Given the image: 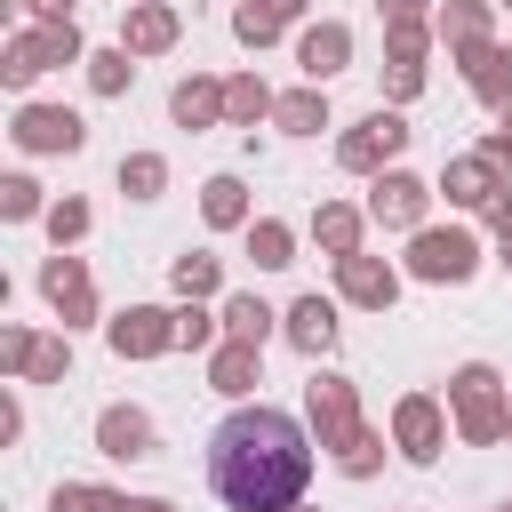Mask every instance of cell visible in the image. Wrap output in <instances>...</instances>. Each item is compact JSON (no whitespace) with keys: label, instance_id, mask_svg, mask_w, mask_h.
Instances as JSON below:
<instances>
[{"label":"cell","instance_id":"obj_22","mask_svg":"<svg viewBox=\"0 0 512 512\" xmlns=\"http://www.w3.org/2000/svg\"><path fill=\"white\" fill-rule=\"evenodd\" d=\"M272 120H280L288 136H320V128H328V96H320V88H296V96L272 104Z\"/></svg>","mask_w":512,"mask_h":512},{"label":"cell","instance_id":"obj_34","mask_svg":"<svg viewBox=\"0 0 512 512\" xmlns=\"http://www.w3.org/2000/svg\"><path fill=\"white\" fill-rule=\"evenodd\" d=\"M128 496H112V488H56L48 496V512H120Z\"/></svg>","mask_w":512,"mask_h":512},{"label":"cell","instance_id":"obj_21","mask_svg":"<svg viewBox=\"0 0 512 512\" xmlns=\"http://www.w3.org/2000/svg\"><path fill=\"white\" fill-rule=\"evenodd\" d=\"M168 112H176V128H208V120H224V88L216 80H176Z\"/></svg>","mask_w":512,"mask_h":512},{"label":"cell","instance_id":"obj_43","mask_svg":"<svg viewBox=\"0 0 512 512\" xmlns=\"http://www.w3.org/2000/svg\"><path fill=\"white\" fill-rule=\"evenodd\" d=\"M504 272H512V232H504Z\"/></svg>","mask_w":512,"mask_h":512},{"label":"cell","instance_id":"obj_6","mask_svg":"<svg viewBox=\"0 0 512 512\" xmlns=\"http://www.w3.org/2000/svg\"><path fill=\"white\" fill-rule=\"evenodd\" d=\"M400 144H408V120H400V112H384V104H376V112H368V120H360V128H352V136H344V144H336V160H344V168H360V176H368V168H384V160H392V152H400Z\"/></svg>","mask_w":512,"mask_h":512},{"label":"cell","instance_id":"obj_41","mask_svg":"<svg viewBox=\"0 0 512 512\" xmlns=\"http://www.w3.org/2000/svg\"><path fill=\"white\" fill-rule=\"evenodd\" d=\"M416 8H424V0H384V16H392V24H416Z\"/></svg>","mask_w":512,"mask_h":512},{"label":"cell","instance_id":"obj_32","mask_svg":"<svg viewBox=\"0 0 512 512\" xmlns=\"http://www.w3.org/2000/svg\"><path fill=\"white\" fill-rule=\"evenodd\" d=\"M440 32H448L456 48H480V40H488V8H480V0H456V8L440 16Z\"/></svg>","mask_w":512,"mask_h":512},{"label":"cell","instance_id":"obj_10","mask_svg":"<svg viewBox=\"0 0 512 512\" xmlns=\"http://www.w3.org/2000/svg\"><path fill=\"white\" fill-rule=\"evenodd\" d=\"M424 200H432V192H424L416 176L384 168V176H376V192H368V216H376V224H392V232H408V224H424Z\"/></svg>","mask_w":512,"mask_h":512},{"label":"cell","instance_id":"obj_33","mask_svg":"<svg viewBox=\"0 0 512 512\" xmlns=\"http://www.w3.org/2000/svg\"><path fill=\"white\" fill-rule=\"evenodd\" d=\"M0 216H8V224L48 216V208H40V184H32V176H8V184H0Z\"/></svg>","mask_w":512,"mask_h":512},{"label":"cell","instance_id":"obj_44","mask_svg":"<svg viewBox=\"0 0 512 512\" xmlns=\"http://www.w3.org/2000/svg\"><path fill=\"white\" fill-rule=\"evenodd\" d=\"M504 128H512V104H504Z\"/></svg>","mask_w":512,"mask_h":512},{"label":"cell","instance_id":"obj_18","mask_svg":"<svg viewBox=\"0 0 512 512\" xmlns=\"http://www.w3.org/2000/svg\"><path fill=\"white\" fill-rule=\"evenodd\" d=\"M440 192H448L456 208H488V200H496L504 184H496V160H488V152H472V160H448Z\"/></svg>","mask_w":512,"mask_h":512},{"label":"cell","instance_id":"obj_42","mask_svg":"<svg viewBox=\"0 0 512 512\" xmlns=\"http://www.w3.org/2000/svg\"><path fill=\"white\" fill-rule=\"evenodd\" d=\"M120 512H168V504H152V496H144V504H120Z\"/></svg>","mask_w":512,"mask_h":512},{"label":"cell","instance_id":"obj_1","mask_svg":"<svg viewBox=\"0 0 512 512\" xmlns=\"http://www.w3.org/2000/svg\"><path fill=\"white\" fill-rule=\"evenodd\" d=\"M208 480L232 512H288L312 480V448L280 408H240L208 440Z\"/></svg>","mask_w":512,"mask_h":512},{"label":"cell","instance_id":"obj_23","mask_svg":"<svg viewBox=\"0 0 512 512\" xmlns=\"http://www.w3.org/2000/svg\"><path fill=\"white\" fill-rule=\"evenodd\" d=\"M200 208H208V224L232 232V224H248V184H240V176H208V184H200Z\"/></svg>","mask_w":512,"mask_h":512},{"label":"cell","instance_id":"obj_27","mask_svg":"<svg viewBox=\"0 0 512 512\" xmlns=\"http://www.w3.org/2000/svg\"><path fill=\"white\" fill-rule=\"evenodd\" d=\"M224 336L264 344V336H272V304H264V296H224Z\"/></svg>","mask_w":512,"mask_h":512},{"label":"cell","instance_id":"obj_40","mask_svg":"<svg viewBox=\"0 0 512 512\" xmlns=\"http://www.w3.org/2000/svg\"><path fill=\"white\" fill-rule=\"evenodd\" d=\"M480 152H488V160H496V168H512V128H496V136H488V144H480Z\"/></svg>","mask_w":512,"mask_h":512},{"label":"cell","instance_id":"obj_3","mask_svg":"<svg viewBox=\"0 0 512 512\" xmlns=\"http://www.w3.org/2000/svg\"><path fill=\"white\" fill-rule=\"evenodd\" d=\"M80 56V24H32V32H16L8 40V88H32L40 72H56V64H72Z\"/></svg>","mask_w":512,"mask_h":512},{"label":"cell","instance_id":"obj_13","mask_svg":"<svg viewBox=\"0 0 512 512\" xmlns=\"http://www.w3.org/2000/svg\"><path fill=\"white\" fill-rule=\"evenodd\" d=\"M120 48H128V56H160V48H176V8H160V0H128V16H120Z\"/></svg>","mask_w":512,"mask_h":512},{"label":"cell","instance_id":"obj_25","mask_svg":"<svg viewBox=\"0 0 512 512\" xmlns=\"http://www.w3.org/2000/svg\"><path fill=\"white\" fill-rule=\"evenodd\" d=\"M296 8H304V0H248V8L232 16V32H240L248 48H264V40H272V32H280V24L296 16Z\"/></svg>","mask_w":512,"mask_h":512},{"label":"cell","instance_id":"obj_11","mask_svg":"<svg viewBox=\"0 0 512 512\" xmlns=\"http://www.w3.org/2000/svg\"><path fill=\"white\" fill-rule=\"evenodd\" d=\"M312 424H320L328 448H352V440H360V408H352V384H344V376H320V384H312Z\"/></svg>","mask_w":512,"mask_h":512},{"label":"cell","instance_id":"obj_8","mask_svg":"<svg viewBox=\"0 0 512 512\" xmlns=\"http://www.w3.org/2000/svg\"><path fill=\"white\" fill-rule=\"evenodd\" d=\"M40 296L64 312V328H80V320L96 312V296H88V264H80V256H64V248L40 264Z\"/></svg>","mask_w":512,"mask_h":512},{"label":"cell","instance_id":"obj_38","mask_svg":"<svg viewBox=\"0 0 512 512\" xmlns=\"http://www.w3.org/2000/svg\"><path fill=\"white\" fill-rule=\"evenodd\" d=\"M344 472H352V480H360V472H376V440H368V432L344 448Z\"/></svg>","mask_w":512,"mask_h":512},{"label":"cell","instance_id":"obj_36","mask_svg":"<svg viewBox=\"0 0 512 512\" xmlns=\"http://www.w3.org/2000/svg\"><path fill=\"white\" fill-rule=\"evenodd\" d=\"M176 344H192V352H200V344H216V320H208L200 304H184V312H176Z\"/></svg>","mask_w":512,"mask_h":512},{"label":"cell","instance_id":"obj_15","mask_svg":"<svg viewBox=\"0 0 512 512\" xmlns=\"http://www.w3.org/2000/svg\"><path fill=\"white\" fill-rule=\"evenodd\" d=\"M288 344H296L304 360L336 352V304H328V296H296V304H288Z\"/></svg>","mask_w":512,"mask_h":512},{"label":"cell","instance_id":"obj_12","mask_svg":"<svg viewBox=\"0 0 512 512\" xmlns=\"http://www.w3.org/2000/svg\"><path fill=\"white\" fill-rule=\"evenodd\" d=\"M392 440H400V456L432 464V456H440V440H448V432H440V408H432L424 392H408V400L392 408Z\"/></svg>","mask_w":512,"mask_h":512},{"label":"cell","instance_id":"obj_9","mask_svg":"<svg viewBox=\"0 0 512 512\" xmlns=\"http://www.w3.org/2000/svg\"><path fill=\"white\" fill-rule=\"evenodd\" d=\"M0 360H8L24 384H56V376L72 368V352H64L56 336H32V328H8V336H0Z\"/></svg>","mask_w":512,"mask_h":512},{"label":"cell","instance_id":"obj_5","mask_svg":"<svg viewBox=\"0 0 512 512\" xmlns=\"http://www.w3.org/2000/svg\"><path fill=\"white\" fill-rule=\"evenodd\" d=\"M8 136H16L24 152H80V144H88V120H80L72 104H24Z\"/></svg>","mask_w":512,"mask_h":512},{"label":"cell","instance_id":"obj_16","mask_svg":"<svg viewBox=\"0 0 512 512\" xmlns=\"http://www.w3.org/2000/svg\"><path fill=\"white\" fill-rule=\"evenodd\" d=\"M96 448L120 456V464L152 456V416H144V408H104V416H96Z\"/></svg>","mask_w":512,"mask_h":512},{"label":"cell","instance_id":"obj_26","mask_svg":"<svg viewBox=\"0 0 512 512\" xmlns=\"http://www.w3.org/2000/svg\"><path fill=\"white\" fill-rule=\"evenodd\" d=\"M272 104H280V96H272V88H264L256 72H240V80H224V120H240V128H248V120H264Z\"/></svg>","mask_w":512,"mask_h":512},{"label":"cell","instance_id":"obj_28","mask_svg":"<svg viewBox=\"0 0 512 512\" xmlns=\"http://www.w3.org/2000/svg\"><path fill=\"white\" fill-rule=\"evenodd\" d=\"M312 240H320L328 256H360V216H352V208H320V216H312Z\"/></svg>","mask_w":512,"mask_h":512},{"label":"cell","instance_id":"obj_20","mask_svg":"<svg viewBox=\"0 0 512 512\" xmlns=\"http://www.w3.org/2000/svg\"><path fill=\"white\" fill-rule=\"evenodd\" d=\"M464 72H472V96H488V104H512V56L504 48H464Z\"/></svg>","mask_w":512,"mask_h":512},{"label":"cell","instance_id":"obj_2","mask_svg":"<svg viewBox=\"0 0 512 512\" xmlns=\"http://www.w3.org/2000/svg\"><path fill=\"white\" fill-rule=\"evenodd\" d=\"M448 400H456V432H464L472 448L504 440V424H512V400L496 392V368H488V360L456 368V376H448Z\"/></svg>","mask_w":512,"mask_h":512},{"label":"cell","instance_id":"obj_37","mask_svg":"<svg viewBox=\"0 0 512 512\" xmlns=\"http://www.w3.org/2000/svg\"><path fill=\"white\" fill-rule=\"evenodd\" d=\"M384 88H392V96H416V88H424V64H400V56H392V72H384Z\"/></svg>","mask_w":512,"mask_h":512},{"label":"cell","instance_id":"obj_46","mask_svg":"<svg viewBox=\"0 0 512 512\" xmlns=\"http://www.w3.org/2000/svg\"><path fill=\"white\" fill-rule=\"evenodd\" d=\"M504 8H512V0H504Z\"/></svg>","mask_w":512,"mask_h":512},{"label":"cell","instance_id":"obj_24","mask_svg":"<svg viewBox=\"0 0 512 512\" xmlns=\"http://www.w3.org/2000/svg\"><path fill=\"white\" fill-rule=\"evenodd\" d=\"M248 256H256L264 272H280V264H296V232H288L280 216H256V224H248Z\"/></svg>","mask_w":512,"mask_h":512},{"label":"cell","instance_id":"obj_45","mask_svg":"<svg viewBox=\"0 0 512 512\" xmlns=\"http://www.w3.org/2000/svg\"><path fill=\"white\" fill-rule=\"evenodd\" d=\"M504 512H512V504H504Z\"/></svg>","mask_w":512,"mask_h":512},{"label":"cell","instance_id":"obj_19","mask_svg":"<svg viewBox=\"0 0 512 512\" xmlns=\"http://www.w3.org/2000/svg\"><path fill=\"white\" fill-rule=\"evenodd\" d=\"M256 352H264V344H240V336H224V344H216V368H208V376H216V392L248 400V392H256Z\"/></svg>","mask_w":512,"mask_h":512},{"label":"cell","instance_id":"obj_17","mask_svg":"<svg viewBox=\"0 0 512 512\" xmlns=\"http://www.w3.org/2000/svg\"><path fill=\"white\" fill-rule=\"evenodd\" d=\"M344 56H352V32H344V24H312V32L296 40V64H304L312 88H320L328 72H344Z\"/></svg>","mask_w":512,"mask_h":512},{"label":"cell","instance_id":"obj_39","mask_svg":"<svg viewBox=\"0 0 512 512\" xmlns=\"http://www.w3.org/2000/svg\"><path fill=\"white\" fill-rule=\"evenodd\" d=\"M24 8H32L40 24H72V0H24Z\"/></svg>","mask_w":512,"mask_h":512},{"label":"cell","instance_id":"obj_29","mask_svg":"<svg viewBox=\"0 0 512 512\" xmlns=\"http://www.w3.org/2000/svg\"><path fill=\"white\" fill-rule=\"evenodd\" d=\"M160 184H168V160H160V152H128V160H120V192H128V200H152Z\"/></svg>","mask_w":512,"mask_h":512},{"label":"cell","instance_id":"obj_30","mask_svg":"<svg viewBox=\"0 0 512 512\" xmlns=\"http://www.w3.org/2000/svg\"><path fill=\"white\" fill-rule=\"evenodd\" d=\"M128 80H136V64H128V48H96V56H88V88H96V96H120Z\"/></svg>","mask_w":512,"mask_h":512},{"label":"cell","instance_id":"obj_14","mask_svg":"<svg viewBox=\"0 0 512 512\" xmlns=\"http://www.w3.org/2000/svg\"><path fill=\"white\" fill-rule=\"evenodd\" d=\"M336 288H344L352 304L384 312V304L400 296V272H392V264H376V256H336Z\"/></svg>","mask_w":512,"mask_h":512},{"label":"cell","instance_id":"obj_7","mask_svg":"<svg viewBox=\"0 0 512 512\" xmlns=\"http://www.w3.org/2000/svg\"><path fill=\"white\" fill-rule=\"evenodd\" d=\"M176 344V312H160V304H128L120 320H112V352L120 360H152V352H168Z\"/></svg>","mask_w":512,"mask_h":512},{"label":"cell","instance_id":"obj_4","mask_svg":"<svg viewBox=\"0 0 512 512\" xmlns=\"http://www.w3.org/2000/svg\"><path fill=\"white\" fill-rule=\"evenodd\" d=\"M480 264V240L464 232V224H448V232H416L408 240V272L416 280H464Z\"/></svg>","mask_w":512,"mask_h":512},{"label":"cell","instance_id":"obj_31","mask_svg":"<svg viewBox=\"0 0 512 512\" xmlns=\"http://www.w3.org/2000/svg\"><path fill=\"white\" fill-rule=\"evenodd\" d=\"M168 280H176V296L192 304V296H216V280H224V272H216V256H176V264H168Z\"/></svg>","mask_w":512,"mask_h":512},{"label":"cell","instance_id":"obj_35","mask_svg":"<svg viewBox=\"0 0 512 512\" xmlns=\"http://www.w3.org/2000/svg\"><path fill=\"white\" fill-rule=\"evenodd\" d=\"M80 232H88V200H56V208H48V240L64 248V240H80Z\"/></svg>","mask_w":512,"mask_h":512}]
</instances>
